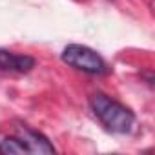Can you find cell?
<instances>
[{
	"instance_id": "1",
	"label": "cell",
	"mask_w": 155,
	"mask_h": 155,
	"mask_svg": "<svg viewBox=\"0 0 155 155\" xmlns=\"http://www.w3.org/2000/svg\"><path fill=\"white\" fill-rule=\"evenodd\" d=\"M90 108L93 115L104 124V128L111 133H130L135 126V113L113 101L104 93H95L90 97Z\"/></svg>"
},
{
	"instance_id": "2",
	"label": "cell",
	"mask_w": 155,
	"mask_h": 155,
	"mask_svg": "<svg viewBox=\"0 0 155 155\" xmlns=\"http://www.w3.org/2000/svg\"><path fill=\"white\" fill-rule=\"evenodd\" d=\"M62 60L88 75H106L110 71L106 60L91 48L82 46V44H69L62 51Z\"/></svg>"
},
{
	"instance_id": "3",
	"label": "cell",
	"mask_w": 155,
	"mask_h": 155,
	"mask_svg": "<svg viewBox=\"0 0 155 155\" xmlns=\"http://www.w3.org/2000/svg\"><path fill=\"white\" fill-rule=\"evenodd\" d=\"M13 135L24 144L28 153H55V146L48 140V137H44L40 131H37L26 124L17 126Z\"/></svg>"
},
{
	"instance_id": "4",
	"label": "cell",
	"mask_w": 155,
	"mask_h": 155,
	"mask_svg": "<svg viewBox=\"0 0 155 155\" xmlns=\"http://www.w3.org/2000/svg\"><path fill=\"white\" fill-rule=\"evenodd\" d=\"M35 58L24 53H13L0 49V73L4 75H24L35 68Z\"/></svg>"
},
{
	"instance_id": "5",
	"label": "cell",
	"mask_w": 155,
	"mask_h": 155,
	"mask_svg": "<svg viewBox=\"0 0 155 155\" xmlns=\"http://www.w3.org/2000/svg\"><path fill=\"white\" fill-rule=\"evenodd\" d=\"M0 151L2 153H28L24 144L15 135H8L0 139Z\"/></svg>"
}]
</instances>
